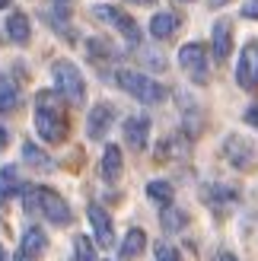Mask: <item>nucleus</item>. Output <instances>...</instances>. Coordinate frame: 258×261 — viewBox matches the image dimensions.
Wrapping results in <instances>:
<instances>
[{
  "mask_svg": "<svg viewBox=\"0 0 258 261\" xmlns=\"http://www.w3.org/2000/svg\"><path fill=\"white\" fill-rule=\"evenodd\" d=\"M22 249L29 252V255H42L48 249V236L38 226H29V229L22 232Z\"/></svg>",
  "mask_w": 258,
  "mask_h": 261,
  "instance_id": "23",
  "label": "nucleus"
},
{
  "mask_svg": "<svg viewBox=\"0 0 258 261\" xmlns=\"http://www.w3.org/2000/svg\"><path fill=\"white\" fill-rule=\"evenodd\" d=\"M51 80H55V89L70 102V106H80L86 99V83H83V73L73 61H55L51 64Z\"/></svg>",
  "mask_w": 258,
  "mask_h": 261,
  "instance_id": "4",
  "label": "nucleus"
},
{
  "mask_svg": "<svg viewBox=\"0 0 258 261\" xmlns=\"http://www.w3.org/2000/svg\"><path fill=\"white\" fill-rule=\"evenodd\" d=\"M124 140L131 150H144L147 140H150V118L147 115H131L124 121Z\"/></svg>",
  "mask_w": 258,
  "mask_h": 261,
  "instance_id": "13",
  "label": "nucleus"
},
{
  "mask_svg": "<svg viewBox=\"0 0 258 261\" xmlns=\"http://www.w3.org/2000/svg\"><path fill=\"white\" fill-rule=\"evenodd\" d=\"M25 185H22V178H19V169L16 166H4L0 169V198H13V194H19Z\"/></svg>",
  "mask_w": 258,
  "mask_h": 261,
  "instance_id": "19",
  "label": "nucleus"
},
{
  "mask_svg": "<svg viewBox=\"0 0 258 261\" xmlns=\"http://www.w3.org/2000/svg\"><path fill=\"white\" fill-rule=\"evenodd\" d=\"M13 261H32V255L25 252V249H19V252H16V258H13Z\"/></svg>",
  "mask_w": 258,
  "mask_h": 261,
  "instance_id": "31",
  "label": "nucleus"
},
{
  "mask_svg": "<svg viewBox=\"0 0 258 261\" xmlns=\"http://www.w3.org/2000/svg\"><path fill=\"white\" fill-rule=\"evenodd\" d=\"M89 223H93V232H96V242L102 245V249H109V245L115 242V229H112V217L106 214V207L99 204H89Z\"/></svg>",
  "mask_w": 258,
  "mask_h": 261,
  "instance_id": "10",
  "label": "nucleus"
},
{
  "mask_svg": "<svg viewBox=\"0 0 258 261\" xmlns=\"http://www.w3.org/2000/svg\"><path fill=\"white\" fill-rule=\"evenodd\" d=\"M147 198H150L153 204H160V207H166V204H172V198H175V191H172V185H169V181H163V178H157V181H150V185H147Z\"/></svg>",
  "mask_w": 258,
  "mask_h": 261,
  "instance_id": "24",
  "label": "nucleus"
},
{
  "mask_svg": "<svg viewBox=\"0 0 258 261\" xmlns=\"http://www.w3.org/2000/svg\"><path fill=\"white\" fill-rule=\"evenodd\" d=\"M0 261H10V255H7V249L0 245Z\"/></svg>",
  "mask_w": 258,
  "mask_h": 261,
  "instance_id": "35",
  "label": "nucleus"
},
{
  "mask_svg": "<svg viewBox=\"0 0 258 261\" xmlns=\"http://www.w3.org/2000/svg\"><path fill=\"white\" fill-rule=\"evenodd\" d=\"M19 106H22V96H19L16 83H13L7 73H0V112L10 115V112H16Z\"/></svg>",
  "mask_w": 258,
  "mask_h": 261,
  "instance_id": "17",
  "label": "nucleus"
},
{
  "mask_svg": "<svg viewBox=\"0 0 258 261\" xmlns=\"http://www.w3.org/2000/svg\"><path fill=\"white\" fill-rule=\"evenodd\" d=\"M211 48H214V58L217 61H226L229 58V51H233V22H229V19H217L214 22Z\"/></svg>",
  "mask_w": 258,
  "mask_h": 261,
  "instance_id": "12",
  "label": "nucleus"
},
{
  "mask_svg": "<svg viewBox=\"0 0 258 261\" xmlns=\"http://www.w3.org/2000/svg\"><path fill=\"white\" fill-rule=\"evenodd\" d=\"M4 7H10V0H0V10H4Z\"/></svg>",
  "mask_w": 258,
  "mask_h": 261,
  "instance_id": "36",
  "label": "nucleus"
},
{
  "mask_svg": "<svg viewBox=\"0 0 258 261\" xmlns=\"http://www.w3.org/2000/svg\"><path fill=\"white\" fill-rule=\"evenodd\" d=\"M217 261H236V255L233 252H220V258H217Z\"/></svg>",
  "mask_w": 258,
  "mask_h": 261,
  "instance_id": "33",
  "label": "nucleus"
},
{
  "mask_svg": "<svg viewBox=\"0 0 258 261\" xmlns=\"http://www.w3.org/2000/svg\"><path fill=\"white\" fill-rule=\"evenodd\" d=\"M115 83H118L131 99L144 102V106H160V102H166V96H169V89L163 83H157L153 76L137 73V70H118L115 73Z\"/></svg>",
  "mask_w": 258,
  "mask_h": 261,
  "instance_id": "3",
  "label": "nucleus"
},
{
  "mask_svg": "<svg viewBox=\"0 0 258 261\" xmlns=\"http://www.w3.org/2000/svg\"><path fill=\"white\" fill-rule=\"evenodd\" d=\"M73 261H96L93 242H89L86 236H76V239H73Z\"/></svg>",
  "mask_w": 258,
  "mask_h": 261,
  "instance_id": "26",
  "label": "nucleus"
},
{
  "mask_svg": "<svg viewBox=\"0 0 258 261\" xmlns=\"http://www.w3.org/2000/svg\"><path fill=\"white\" fill-rule=\"evenodd\" d=\"M121 169H124L121 147L109 143V147L102 150V178H106V181H118V178H121Z\"/></svg>",
  "mask_w": 258,
  "mask_h": 261,
  "instance_id": "14",
  "label": "nucleus"
},
{
  "mask_svg": "<svg viewBox=\"0 0 258 261\" xmlns=\"http://www.w3.org/2000/svg\"><path fill=\"white\" fill-rule=\"evenodd\" d=\"M144 249H147V232L137 226L127 229V236L121 242V258H137V255H144Z\"/></svg>",
  "mask_w": 258,
  "mask_h": 261,
  "instance_id": "22",
  "label": "nucleus"
},
{
  "mask_svg": "<svg viewBox=\"0 0 258 261\" xmlns=\"http://www.w3.org/2000/svg\"><path fill=\"white\" fill-rule=\"evenodd\" d=\"M86 51L96 61L99 58H115V48H112V42H106V38H86Z\"/></svg>",
  "mask_w": 258,
  "mask_h": 261,
  "instance_id": "25",
  "label": "nucleus"
},
{
  "mask_svg": "<svg viewBox=\"0 0 258 261\" xmlns=\"http://www.w3.org/2000/svg\"><path fill=\"white\" fill-rule=\"evenodd\" d=\"M7 140H10V134H7V127H4V124H0V150H4V147H7Z\"/></svg>",
  "mask_w": 258,
  "mask_h": 261,
  "instance_id": "30",
  "label": "nucleus"
},
{
  "mask_svg": "<svg viewBox=\"0 0 258 261\" xmlns=\"http://www.w3.org/2000/svg\"><path fill=\"white\" fill-rule=\"evenodd\" d=\"M61 4H67V0H61Z\"/></svg>",
  "mask_w": 258,
  "mask_h": 261,
  "instance_id": "37",
  "label": "nucleus"
},
{
  "mask_svg": "<svg viewBox=\"0 0 258 261\" xmlns=\"http://www.w3.org/2000/svg\"><path fill=\"white\" fill-rule=\"evenodd\" d=\"M93 13H96V19L115 25V29H118V32L127 38V42L140 48V25L134 22L131 13H124V10H118V7H106V4H96V7H93Z\"/></svg>",
  "mask_w": 258,
  "mask_h": 261,
  "instance_id": "6",
  "label": "nucleus"
},
{
  "mask_svg": "<svg viewBox=\"0 0 258 261\" xmlns=\"http://www.w3.org/2000/svg\"><path fill=\"white\" fill-rule=\"evenodd\" d=\"M7 35L16 45H25V42H29V35H32L29 16H22V13H10V16H7Z\"/></svg>",
  "mask_w": 258,
  "mask_h": 261,
  "instance_id": "20",
  "label": "nucleus"
},
{
  "mask_svg": "<svg viewBox=\"0 0 258 261\" xmlns=\"http://www.w3.org/2000/svg\"><path fill=\"white\" fill-rule=\"evenodd\" d=\"M22 160L29 163V169H35V172H51V169H55V160H51L38 143H29V140L22 143Z\"/></svg>",
  "mask_w": 258,
  "mask_h": 261,
  "instance_id": "16",
  "label": "nucleus"
},
{
  "mask_svg": "<svg viewBox=\"0 0 258 261\" xmlns=\"http://www.w3.org/2000/svg\"><path fill=\"white\" fill-rule=\"evenodd\" d=\"M246 121H249L252 127H258V106H249V109H246Z\"/></svg>",
  "mask_w": 258,
  "mask_h": 261,
  "instance_id": "29",
  "label": "nucleus"
},
{
  "mask_svg": "<svg viewBox=\"0 0 258 261\" xmlns=\"http://www.w3.org/2000/svg\"><path fill=\"white\" fill-rule=\"evenodd\" d=\"M22 207H25V214L45 217L48 223H55V226H67L70 223V207H67V201H64L58 191H51V188H42V185L22 188Z\"/></svg>",
  "mask_w": 258,
  "mask_h": 261,
  "instance_id": "2",
  "label": "nucleus"
},
{
  "mask_svg": "<svg viewBox=\"0 0 258 261\" xmlns=\"http://www.w3.org/2000/svg\"><path fill=\"white\" fill-rule=\"evenodd\" d=\"M175 29H178V16H175V13H166V10L153 13V19H150V35L153 38H169Z\"/></svg>",
  "mask_w": 258,
  "mask_h": 261,
  "instance_id": "18",
  "label": "nucleus"
},
{
  "mask_svg": "<svg viewBox=\"0 0 258 261\" xmlns=\"http://www.w3.org/2000/svg\"><path fill=\"white\" fill-rule=\"evenodd\" d=\"M112 124H115V106L99 102V106L89 109V115H86V134L93 137V140H106Z\"/></svg>",
  "mask_w": 258,
  "mask_h": 261,
  "instance_id": "9",
  "label": "nucleus"
},
{
  "mask_svg": "<svg viewBox=\"0 0 258 261\" xmlns=\"http://www.w3.org/2000/svg\"><path fill=\"white\" fill-rule=\"evenodd\" d=\"M201 198L208 201L211 207H217V211H223V207H229V204H236V198H239V191L236 188H229V185H208L201 191Z\"/></svg>",
  "mask_w": 258,
  "mask_h": 261,
  "instance_id": "15",
  "label": "nucleus"
},
{
  "mask_svg": "<svg viewBox=\"0 0 258 261\" xmlns=\"http://www.w3.org/2000/svg\"><path fill=\"white\" fill-rule=\"evenodd\" d=\"M188 223V214L182 211V207H172V204H166L163 207V214H160V226L166 232H178V229H185Z\"/></svg>",
  "mask_w": 258,
  "mask_h": 261,
  "instance_id": "21",
  "label": "nucleus"
},
{
  "mask_svg": "<svg viewBox=\"0 0 258 261\" xmlns=\"http://www.w3.org/2000/svg\"><path fill=\"white\" fill-rule=\"evenodd\" d=\"M178 64H182V70L191 76L195 83H208V48L198 45V42H191V45H182L178 48Z\"/></svg>",
  "mask_w": 258,
  "mask_h": 261,
  "instance_id": "7",
  "label": "nucleus"
},
{
  "mask_svg": "<svg viewBox=\"0 0 258 261\" xmlns=\"http://www.w3.org/2000/svg\"><path fill=\"white\" fill-rule=\"evenodd\" d=\"M58 99H64L58 89L55 93L45 89V93L35 96V130H38V137L48 140V143H61L67 137V115H64Z\"/></svg>",
  "mask_w": 258,
  "mask_h": 261,
  "instance_id": "1",
  "label": "nucleus"
},
{
  "mask_svg": "<svg viewBox=\"0 0 258 261\" xmlns=\"http://www.w3.org/2000/svg\"><path fill=\"white\" fill-rule=\"evenodd\" d=\"M175 102H178V112H182V124L188 130V137H195L198 130H201V106L195 102V96L182 93V89L175 93Z\"/></svg>",
  "mask_w": 258,
  "mask_h": 261,
  "instance_id": "11",
  "label": "nucleus"
},
{
  "mask_svg": "<svg viewBox=\"0 0 258 261\" xmlns=\"http://www.w3.org/2000/svg\"><path fill=\"white\" fill-rule=\"evenodd\" d=\"M223 156L239 172H252L255 163H258V147H255V140L242 137V134H226L223 137Z\"/></svg>",
  "mask_w": 258,
  "mask_h": 261,
  "instance_id": "5",
  "label": "nucleus"
},
{
  "mask_svg": "<svg viewBox=\"0 0 258 261\" xmlns=\"http://www.w3.org/2000/svg\"><path fill=\"white\" fill-rule=\"evenodd\" d=\"M229 0H208V7H214V10H220V7H226Z\"/></svg>",
  "mask_w": 258,
  "mask_h": 261,
  "instance_id": "32",
  "label": "nucleus"
},
{
  "mask_svg": "<svg viewBox=\"0 0 258 261\" xmlns=\"http://www.w3.org/2000/svg\"><path fill=\"white\" fill-rule=\"evenodd\" d=\"M236 83L242 89L255 93L258 89V42H249L239 51V64H236Z\"/></svg>",
  "mask_w": 258,
  "mask_h": 261,
  "instance_id": "8",
  "label": "nucleus"
},
{
  "mask_svg": "<svg viewBox=\"0 0 258 261\" xmlns=\"http://www.w3.org/2000/svg\"><path fill=\"white\" fill-rule=\"evenodd\" d=\"M127 4H137V7H150V4H157V0H127Z\"/></svg>",
  "mask_w": 258,
  "mask_h": 261,
  "instance_id": "34",
  "label": "nucleus"
},
{
  "mask_svg": "<svg viewBox=\"0 0 258 261\" xmlns=\"http://www.w3.org/2000/svg\"><path fill=\"white\" fill-rule=\"evenodd\" d=\"M182 4H188V0H182Z\"/></svg>",
  "mask_w": 258,
  "mask_h": 261,
  "instance_id": "38",
  "label": "nucleus"
},
{
  "mask_svg": "<svg viewBox=\"0 0 258 261\" xmlns=\"http://www.w3.org/2000/svg\"><path fill=\"white\" fill-rule=\"evenodd\" d=\"M157 261H182L172 245H157Z\"/></svg>",
  "mask_w": 258,
  "mask_h": 261,
  "instance_id": "27",
  "label": "nucleus"
},
{
  "mask_svg": "<svg viewBox=\"0 0 258 261\" xmlns=\"http://www.w3.org/2000/svg\"><path fill=\"white\" fill-rule=\"evenodd\" d=\"M242 16H246V19H258V0H246V4H242Z\"/></svg>",
  "mask_w": 258,
  "mask_h": 261,
  "instance_id": "28",
  "label": "nucleus"
}]
</instances>
